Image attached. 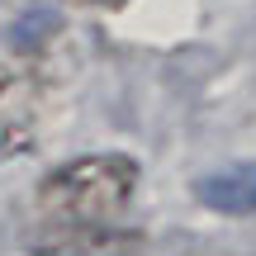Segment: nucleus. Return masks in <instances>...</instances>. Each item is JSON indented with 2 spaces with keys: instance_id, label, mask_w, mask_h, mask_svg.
Wrapping results in <instances>:
<instances>
[{
  "instance_id": "4",
  "label": "nucleus",
  "mask_w": 256,
  "mask_h": 256,
  "mask_svg": "<svg viewBox=\"0 0 256 256\" xmlns=\"http://www.w3.org/2000/svg\"><path fill=\"white\" fill-rule=\"evenodd\" d=\"M14 72H10L5 62H0V133H5V114H10V104H14ZM0 142H5V138H0Z\"/></svg>"
},
{
  "instance_id": "3",
  "label": "nucleus",
  "mask_w": 256,
  "mask_h": 256,
  "mask_svg": "<svg viewBox=\"0 0 256 256\" xmlns=\"http://www.w3.org/2000/svg\"><path fill=\"white\" fill-rule=\"evenodd\" d=\"M200 204L218 214H252L256 218V166H232V171H214L194 185Z\"/></svg>"
},
{
  "instance_id": "2",
  "label": "nucleus",
  "mask_w": 256,
  "mask_h": 256,
  "mask_svg": "<svg viewBox=\"0 0 256 256\" xmlns=\"http://www.w3.org/2000/svg\"><path fill=\"white\" fill-rule=\"evenodd\" d=\"M142 232L114 228V223H57L43 242H34L28 256H138Z\"/></svg>"
},
{
  "instance_id": "1",
  "label": "nucleus",
  "mask_w": 256,
  "mask_h": 256,
  "mask_svg": "<svg viewBox=\"0 0 256 256\" xmlns=\"http://www.w3.org/2000/svg\"><path fill=\"white\" fill-rule=\"evenodd\" d=\"M138 190V162L124 152H90L57 166L38 185V209L52 223H110Z\"/></svg>"
}]
</instances>
